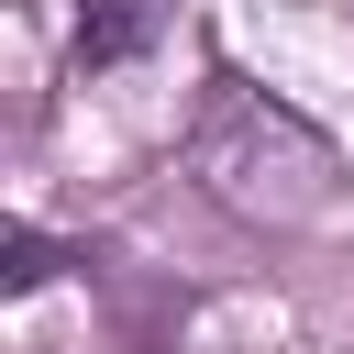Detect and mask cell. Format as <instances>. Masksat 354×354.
Instances as JSON below:
<instances>
[{
	"mask_svg": "<svg viewBox=\"0 0 354 354\" xmlns=\"http://www.w3.org/2000/svg\"><path fill=\"white\" fill-rule=\"evenodd\" d=\"M177 33V0H66V66L77 77H122Z\"/></svg>",
	"mask_w": 354,
	"mask_h": 354,
	"instance_id": "cell-1",
	"label": "cell"
}]
</instances>
